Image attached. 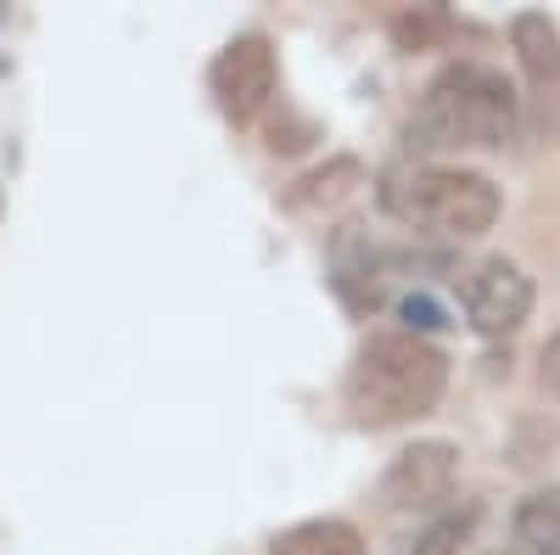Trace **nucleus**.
<instances>
[{"instance_id":"obj_1","label":"nucleus","mask_w":560,"mask_h":555,"mask_svg":"<svg viewBox=\"0 0 560 555\" xmlns=\"http://www.w3.org/2000/svg\"><path fill=\"white\" fill-rule=\"evenodd\" d=\"M448 388V359L420 332H376L348 365V409L359 427H409L432 415Z\"/></svg>"},{"instance_id":"obj_2","label":"nucleus","mask_w":560,"mask_h":555,"mask_svg":"<svg viewBox=\"0 0 560 555\" xmlns=\"http://www.w3.org/2000/svg\"><path fill=\"white\" fill-rule=\"evenodd\" d=\"M522 124V102L504 84V73L482 68V62H448L427 96L415 107L409 141L427 152H482V147H504Z\"/></svg>"},{"instance_id":"obj_3","label":"nucleus","mask_w":560,"mask_h":555,"mask_svg":"<svg viewBox=\"0 0 560 555\" xmlns=\"http://www.w3.org/2000/svg\"><path fill=\"white\" fill-rule=\"evenodd\" d=\"M387 208L409 230H432L448 242H471L499 219V185L482 169H415L387 185Z\"/></svg>"},{"instance_id":"obj_4","label":"nucleus","mask_w":560,"mask_h":555,"mask_svg":"<svg viewBox=\"0 0 560 555\" xmlns=\"http://www.w3.org/2000/svg\"><path fill=\"white\" fill-rule=\"evenodd\" d=\"M208 84H213L219 113H224L230 124H253V118H264L269 102H275V90H280L275 45H269L264 34L230 39L224 51L213 57V68H208Z\"/></svg>"},{"instance_id":"obj_5","label":"nucleus","mask_w":560,"mask_h":555,"mask_svg":"<svg viewBox=\"0 0 560 555\" xmlns=\"http://www.w3.org/2000/svg\"><path fill=\"white\" fill-rule=\"evenodd\" d=\"M459 494V449L443 438H420L387 460L376 499L387 511H438Z\"/></svg>"},{"instance_id":"obj_6","label":"nucleus","mask_w":560,"mask_h":555,"mask_svg":"<svg viewBox=\"0 0 560 555\" xmlns=\"http://www.w3.org/2000/svg\"><path fill=\"white\" fill-rule=\"evenodd\" d=\"M465 320H471V332L482 337H510V332H522V320L533 314V275L516 264V258H482L471 275H465Z\"/></svg>"},{"instance_id":"obj_7","label":"nucleus","mask_w":560,"mask_h":555,"mask_svg":"<svg viewBox=\"0 0 560 555\" xmlns=\"http://www.w3.org/2000/svg\"><path fill=\"white\" fill-rule=\"evenodd\" d=\"M510 45H516V62L527 73L533 90H544V96H560V34L544 12H522L516 23H510Z\"/></svg>"},{"instance_id":"obj_8","label":"nucleus","mask_w":560,"mask_h":555,"mask_svg":"<svg viewBox=\"0 0 560 555\" xmlns=\"http://www.w3.org/2000/svg\"><path fill=\"white\" fill-rule=\"evenodd\" d=\"M269 555H364V533L348 517H308L280 528Z\"/></svg>"},{"instance_id":"obj_9","label":"nucleus","mask_w":560,"mask_h":555,"mask_svg":"<svg viewBox=\"0 0 560 555\" xmlns=\"http://www.w3.org/2000/svg\"><path fill=\"white\" fill-rule=\"evenodd\" d=\"M510 533H516L522 550L533 555H560V488H538L516 505L510 517Z\"/></svg>"},{"instance_id":"obj_10","label":"nucleus","mask_w":560,"mask_h":555,"mask_svg":"<svg viewBox=\"0 0 560 555\" xmlns=\"http://www.w3.org/2000/svg\"><path fill=\"white\" fill-rule=\"evenodd\" d=\"M359 180H364V169H359L353 158H337V163H325V169H314V174L303 180L298 203H342V197H353Z\"/></svg>"},{"instance_id":"obj_11","label":"nucleus","mask_w":560,"mask_h":555,"mask_svg":"<svg viewBox=\"0 0 560 555\" xmlns=\"http://www.w3.org/2000/svg\"><path fill=\"white\" fill-rule=\"evenodd\" d=\"M471 522H477V511H448V517H438L427 533L415 539V555H459L465 539H471Z\"/></svg>"},{"instance_id":"obj_12","label":"nucleus","mask_w":560,"mask_h":555,"mask_svg":"<svg viewBox=\"0 0 560 555\" xmlns=\"http://www.w3.org/2000/svg\"><path fill=\"white\" fill-rule=\"evenodd\" d=\"M393 34L409 45V51H420V45H427L432 34H443V12H438V7H420L415 18H398V23H393Z\"/></svg>"},{"instance_id":"obj_13","label":"nucleus","mask_w":560,"mask_h":555,"mask_svg":"<svg viewBox=\"0 0 560 555\" xmlns=\"http://www.w3.org/2000/svg\"><path fill=\"white\" fill-rule=\"evenodd\" d=\"M538 382L549 388V393H560V332L544 343V354H538Z\"/></svg>"},{"instance_id":"obj_14","label":"nucleus","mask_w":560,"mask_h":555,"mask_svg":"<svg viewBox=\"0 0 560 555\" xmlns=\"http://www.w3.org/2000/svg\"><path fill=\"white\" fill-rule=\"evenodd\" d=\"M504 555H533V550H522V544H510V550H504Z\"/></svg>"}]
</instances>
